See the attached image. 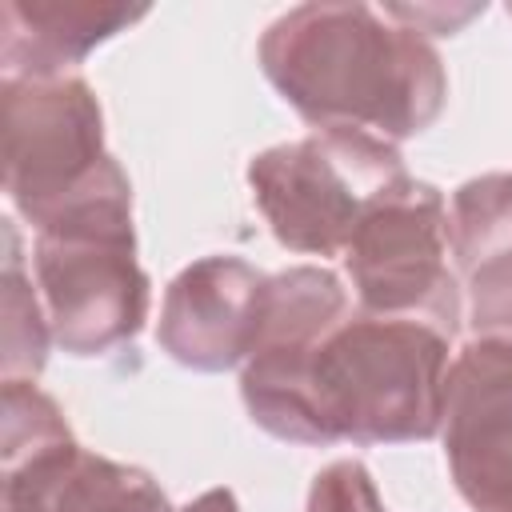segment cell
I'll return each mask as SVG.
<instances>
[{
	"instance_id": "6da1fadb",
	"label": "cell",
	"mask_w": 512,
	"mask_h": 512,
	"mask_svg": "<svg viewBox=\"0 0 512 512\" xmlns=\"http://www.w3.org/2000/svg\"><path fill=\"white\" fill-rule=\"evenodd\" d=\"M452 336L352 312L324 336L260 344L240 364V396L268 436L288 444H416L440 432Z\"/></svg>"
},
{
	"instance_id": "5bb4252c",
	"label": "cell",
	"mask_w": 512,
	"mask_h": 512,
	"mask_svg": "<svg viewBox=\"0 0 512 512\" xmlns=\"http://www.w3.org/2000/svg\"><path fill=\"white\" fill-rule=\"evenodd\" d=\"M180 512H240V504H236V496L228 488H208L196 500H188Z\"/></svg>"
},
{
	"instance_id": "3957f363",
	"label": "cell",
	"mask_w": 512,
	"mask_h": 512,
	"mask_svg": "<svg viewBox=\"0 0 512 512\" xmlns=\"http://www.w3.org/2000/svg\"><path fill=\"white\" fill-rule=\"evenodd\" d=\"M32 272L52 344L72 356H104L144 328L152 284L136 260L132 188L112 156L36 228Z\"/></svg>"
},
{
	"instance_id": "9a60e30c",
	"label": "cell",
	"mask_w": 512,
	"mask_h": 512,
	"mask_svg": "<svg viewBox=\"0 0 512 512\" xmlns=\"http://www.w3.org/2000/svg\"><path fill=\"white\" fill-rule=\"evenodd\" d=\"M508 16H512V4H508Z\"/></svg>"
},
{
	"instance_id": "277c9868",
	"label": "cell",
	"mask_w": 512,
	"mask_h": 512,
	"mask_svg": "<svg viewBox=\"0 0 512 512\" xmlns=\"http://www.w3.org/2000/svg\"><path fill=\"white\" fill-rule=\"evenodd\" d=\"M404 176L396 144L352 128H316L248 160V188L272 236L308 256H344L364 212Z\"/></svg>"
},
{
	"instance_id": "7c38bea8",
	"label": "cell",
	"mask_w": 512,
	"mask_h": 512,
	"mask_svg": "<svg viewBox=\"0 0 512 512\" xmlns=\"http://www.w3.org/2000/svg\"><path fill=\"white\" fill-rule=\"evenodd\" d=\"M308 512H388V508H384L368 468L360 460L344 456L312 476Z\"/></svg>"
},
{
	"instance_id": "8fae6325",
	"label": "cell",
	"mask_w": 512,
	"mask_h": 512,
	"mask_svg": "<svg viewBox=\"0 0 512 512\" xmlns=\"http://www.w3.org/2000/svg\"><path fill=\"white\" fill-rule=\"evenodd\" d=\"M4 308H0V340H4V356H0V376L4 384L12 380H36L44 360H48V344H52V328H48V312L40 304V292L32 288V276L24 272V256H20V232L12 220H4Z\"/></svg>"
},
{
	"instance_id": "4fadbf2b",
	"label": "cell",
	"mask_w": 512,
	"mask_h": 512,
	"mask_svg": "<svg viewBox=\"0 0 512 512\" xmlns=\"http://www.w3.org/2000/svg\"><path fill=\"white\" fill-rule=\"evenodd\" d=\"M484 12V4H460V8H444V4H388L384 8V16H392L396 24H404V28H412V32H436V36H452V32H460L472 16H480Z\"/></svg>"
},
{
	"instance_id": "9c48e42d",
	"label": "cell",
	"mask_w": 512,
	"mask_h": 512,
	"mask_svg": "<svg viewBox=\"0 0 512 512\" xmlns=\"http://www.w3.org/2000/svg\"><path fill=\"white\" fill-rule=\"evenodd\" d=\"M448 240L472 332L512 340V172H488L452 192Z\"/></svg>"
},
{
	"instance_id": "ba28073f",
	"label": "cell",
	"mask_w": 512,
	"mask_h": 512,
	"mask_svg": "<svg viewBox=\"0 0 512 512\" xmlns=\"http://www.w3.org/2000/svg\"><path fill=\"white\" fill-rule=\"evenodd\" d=\"M264 272L240 256H200L164 288L156 344L192 372H228L256 340Z\"/></svg>"
},
{
	"instance_id": "5b68a950",
	"label": "cell",
	"mask_w": 512,
	"mask_h": 512,
	"mask_svg": "<svg viewBox=\"0 0 512 512\" xmlns=\"http://www.w3.org/2000/svg\"><path fill=\"white\" fill-rule=\"evenodd\" d=\"M448 204L436 184L396 180L356 224L344 272L360 312L420 320L448 336L460 324V280L448 272Z\"/></svg>"
},
{
	"instance_id": "8992f818",
	"label": "cell",
	"mask_w": 512,
	"mask_h": 512,
	"mask_svg": "<svg viewBox=\"0 0 512 512\" xmlns=\"http://www.w3.org/2000/svg\"><path fill=\"white\" fill-rule=\"evenodd\" d=\"M4 116V192L40 228L108 160L104 112L84 76L0 80Z\"/></svg>"
},
{
	"instance_id": "30bf717a",
	"label": "cell",
	"mask_w": 512,
	"mask_h": 512,
	"mask_svg": "<svg viewBox=\"0 0 512 512\" xmlns=\"http://www.w3.org/2000/svg\"><path fill=\"white\" fill-rule=\"evenodd\" d=\"M144 4L112 0H4L0 68L12 80L72 76V68L116 32L144 20Z\"/></svg>"
},
{
	"instance_id": "52a82bcc",
	"label": "cell",
	"mask_w": 512,
	"mask_h": 512,
	"mask_svg": "<svg viewBox=\"0 0 512 512\" xmlns=\"http://www.w3.org/2000/svg\"><path fill=\"white\" fill-rule=\"evenodd\" d=\"M440 444L472 512H512V340H468L444 376Z\"/></svg>"
},
{
	"instance_id": "7a4b0ae2",
	"label": "cell",
	"mask_w": 512,
	"mask_h": 512,
	"mask_svg": "<svg viewBox=\"0 0 512 512\" xmlns=\"http://www.w3.org/2000/svg\"><path fill=\"white\" fill-rule=\"evenodd\" d=\"M256 60L300 120L388 144L432 128L448 100L440 52L372 4H296L268 24Z\"/></svg>"
}]
</instances>
